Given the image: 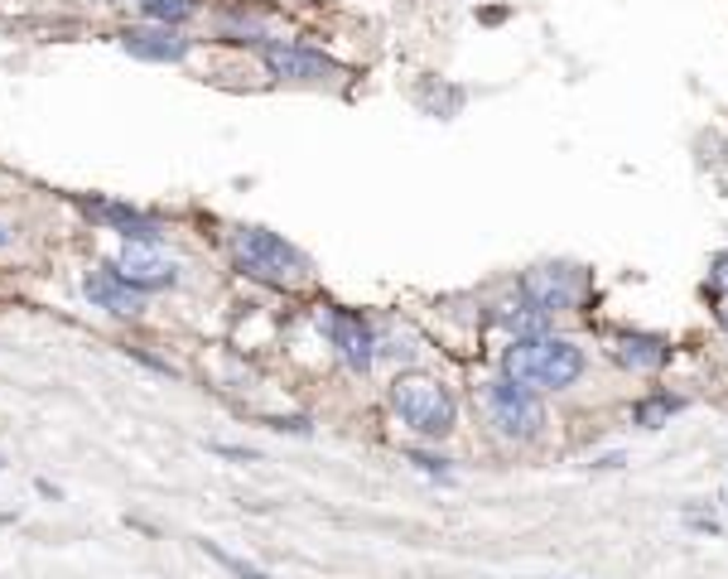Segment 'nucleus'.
<instances>
[{
    "instance_id": "17",
    "label": "nucleus",
    "mask_w": 728,
    "mask_h": 579,
    "mask_svg": "<svg viewBox=\"0 0 728 579\" xmlns=\"http://www.w3.org/2000/svg\"><path fill=\"white\" fill-rule=\"evenodd\" d=\"M5 241H10V227H5V223H0V247H5Z\"/></svg>"
},
{
    "instance_id": "1",
    "label": "nucleus",
    "mask_w": 728,
    "mask_h": 579,
    "mask_svg": "<svg viewBox=\"0 0 728 579\" xmlns=\"http://www.w3.org/2000/svg\"><path fill=\"white\" fill-rule=\"evenodd\" d=\"M502 377H512L516 386H536V391H565L584 377V348L569 343L555 333H531L516 338L502 353Z\"/></svg>"
},
{
    "instance_id": "5",
    "label": "nucleus",
    "mask_w": 728,
    "mask_h": 579,
    "mask_svg": "<svg viewBox=\"0 0 728 579\" xmlns=\"http://www.w3.org/2000/svg\"><path fill=\"white\" fill-rule=\"evenodd\" d=\"M521 295L536 299L545 314L575 309L579 295H584V271H579V265H536V271H526V281H521Z\"/></svg>"
},
{
    "instance_id": "8",
    "label": "nucleus",
    "mask_w": 728,
    "mask_h": 579,
    "mask_svg": "<svg viewBox=\"0 0 728 579\" xmlns=\"http://www.w3.org/2000/svg\"><path fill=\"white\" fill-rule=\"evenodd\" d=\"M323 329H329L338 357H343L353 372H367V367H372V357H376V333L357 319V314L329 309V314H323Z\"/></svg>"
},
{
    "instance_id": "4",
    "label": "nucleus",
    "mask_w": 728,
    "mask_h": 579,
    "mask_svg": "<svg viewBox=\"0 0 728 579\" xmlns=\"http://www.w3.org/2000/svg\"><path fill=\"white\" fill-rule=\"evenodd\" d=\"M482 401H488L492 430L507 434V440H536L541 425H545V410H541V401H536V391L516 386L512 377L482 386Z\"/></svg>"
},
{
    "instance_id": "10",
    "label": "nucleus",
    "mask_w": 728,
    "mask_h": 579,
    "mask_svg": "<svg viewBox=\"0 0 728 579\" xmlns=\"http://www.w3.org/2000/svg\"><path fill=\"white\" fill-rule=\"evenodd\" d=\"M82 290H88V299L96 309H106V314H140L145 305V290L140 285H130L126 275L116 271V265H102V271H92L88 281H82Z\"/></svg>"
},
{
    "instance_id": "16",
    "label": "nucleus",
    "mask_w": 728,
    "mask_h": 579,
    "mask_svg": "<svg viewBox=\"0 0 728 579\" xmlns=\"http://www.w3.org/2000/svg\"><path fill=\"white\" fill-rule=\"evenodd\" d=\"M714 275H719V285L728 290V257H719V261H714Z\"/></svg>"
},
{
    "instance_id": "11",
    "label": "nucleus",
    "mask_w": 728,
    "mask_h": 579,
    "mask_svg": "<svg viewBox=\"0 0 728 579\" xmlns=\"http://www.w3.org/2000/svg\"><path fill=\"white\" fill-rule=\"evenodd\" d=\"M116 271L140 290H169L174 285V261H164L160 247H140V241H130L126 257L116 261Z\"/></svg>"
},
{
    "instance_id": "12",
    "label": "nucleus",
    "mask_w": 728,
    "mask_h": 579,
    "mask_svg": "<svg viewBox=\"0 0 728 579\" xmlns=\"http://www.w3.org/2000/svg\"><path fill=\"white\" fill-rule=\"evenodd\" d=\"M613 357L623 362V367H633V372H651V367H661V362H666V343H661V338H651V333H617Z\"/></svg>"
},
{
    "instance_id": "9",
    "label": "nucleus",
    "mask_w": 728,
    "mask_h": 579,
    "mask_svg": "<svg viewBox=\"0 0 728 579\" xmlns=\"http://www.w3.org/2000/svg\"><path fill=\"white\" fill-rule=\"evenodd\" d=\"M121 48L145 64H179L189 54V39H179L174 24H136V30H121Z\"/></svg>"
},
{
    "instance_id": "15",
    "label": "nucleus",
    "mask_w": 728,
    "mask_h": 579,
    "mask_svg": "<svg viewBox=\"0 0 728 579\" xmlns=\"http://www.w3.org/2000/svg\"><path fill=\"white\" fill-rule=\"evenodd\" d=\"M203 550H208V555H213V560H217V565H223V570H227V575H237V579H275V575H265V570H257V565H251V560H241V555H227V550H217V546H213V541H203Z\"/></svg>"
},
{
    "instance_id": "6",
    "label": "nucleus",
    "mask_w": 728,
    "mask_h": 579,
    "mask_svg": "<svg viewBox=\"0 0 728 579\" xmlns=\"http://www.w3.org/2000/svg\"><path fill=\"white\" fill-rule=\"evenodd\" d=\"M257 58L285 82H319V78H329V72H333V58L319 54V48H309V44L271 39V44L257 48Z\"/></svg>"
},
{
    "instance_id": "14",
    "label": "nucleus",
    "mask_w": 728,
    "mask_h": 579,
    "mask_svg": "<svg viewBox=\"0 0 728 579\" xmlns=\"http://www.w3.org/2000/svg\"><path fill=\"white\" fill-rule=\"evenodd\" d=\"M193 10H198V0H140V15L150 24H184Z\"/></svg>"
},
{
    "instance_id": "3",
    "label": "nucleus",
    "mask_w": 728,
    "mask_h": 579,
    "mask_svg": "<svg viewBox=\"0 0 728 579\" xmlns=\"http://www.w3.org/2000/svg\"><path fill=\"white\" fill-rule=\"evenodd\" d=\"M232 251H237V265L257 281H271V285H299L309 275V261L299 257L295 247L281 237V232H265V227H241L232 237Z\"/></svg>"
},
{
    "instance_id": "2",
    "label": "nucleus",
    "mask_w": 728,
    "mask_h": 579,
    "mask_svg": "<svg viewBox=\"0 0 728 579\" xmlns=\"http://www.w3.org/2000/svg\"><path fill=\"white\" fill-rule=\"evenodd\" d=\"M391 406L420 440H448L458 420V406L448 396V386L440 377H424V372H406L391 386Z\"/></svg>"
},
{
    "instance_id": "7",
    "label": "nucleus",
    "mask_w": 728,
    "mask_h": 579,
    "mask_svg": "<svg viewBox=\"0 0 728 579\" xmlns=\"http://www.w3.org/2000/svg\"><path fill=\"white\" fill-rule=\"evenodd\" d=\"M82 213H88V217H96V223H106V227H112V232H121L126 241H140V247H160V241H164V227H160V217H150V213L130 208V203L88 198V203H82Z\"/></svg>"
},
{
    "instance_id": "13",
    "label": "nucleus",
    "mask_w": 728,
    "mask_h": 579,
    "mask_svg": "<svg viewBox=\"0 0 728 579\" xmlns=\"http://www.w3.org/2000/svg\"><path fill=\"white\" fill-rule=\"evenodd\" d=\"M675 410H685L681 396H647V401H641V406L633 410V420H637L641 430H661L666 420L675 416Z\"/></svg>"
}]
</instances>
